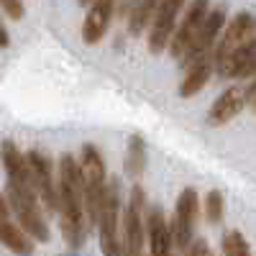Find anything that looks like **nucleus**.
Returning <instances> with one entry per match:
<instances>
[{
    "label": "nucleus",
    "mask_w": 256,
    "mask_h": 256,
    "mask_svg": "<svg viewBox=\"0 0 256 256\" xmlns=\"http://www.w3.org/2000/svg\"><path fill=\"white\" fill-rule=\"evenodd\" d=\"M0 162H3V166H6L8 180H13V182H28L31 180L26 152H20L18 144H13V141L0 144Z\"/></svg>",
    "instance_id": "nucleus-17"
},
{
    "label": "nucleus",
    "mask_w": 256,
    "mask_h": 256,
    "mask_svg": "<svg viewBox=\"0 0 256 256\" xmlns=\"http://www.w3.org/2000/svg\"><path fill=\"white\" fill-rule=\"evenodd\" d=\"M120 187L118 180H108L105 187V198H102V208L98 216V230H100V251L102 256H126L123 254V241L118 236L120 226Z\"/></svg>",
    "instance_id": "nucleus-4"
},
{
    "label": "nucleus",
    "mask_w": 256,
    "mask_h": 256,
    "mask_svg": "<svg viewBox=\"0 0 256 256\" xmlns=\"http://www.w3.org/2000/svg\"><path fill=\"white\" fill-rule=\"evenodd\" d=\"M212 64H216V59H212L210 54H205V56L187 64V74L180 82V98H192V95H198L205 88L210 74H212Z\"/></svg>",
    "instance_id": "nucleus-16"
},
{
    "label": "nucleus",
    "mask_w": 256,
    "mask_h": 256,
    "mask_svg": "<svg viewBox=\"0 0 256 256\" xmlns=\"http://www.w3.org/2000/svg\"><path fill=\"white\" fill-rule=\"evenodd\" d=\"M198 210H200V198H198L195 187H184L177 198V205H174V218L169 223L172 238H174V248H180V251L190 248L192 238H195Z\"/></svg>",
    "instance_id": "nucleus-8"
},
{
    "label": "nucleus",
    "mask_w": 256,
    "mask_h": 256,
    "mask_svg": "<svg viewBox=\"0 0 256 256\" xmlns=\"http://www.w3.org/2000/svg\"><path fill=\"white\" fill-rule=\"evenodd\" d=\"M6 198H8V205H10V212H16V220L18 226L24 228L28 236L38 244H46L52 238V230L46 226V218L41 212V200L36 195V190L28 182H13L8 180L6 184Z\"/></svg>",
    "instance_id": "nucleus-2"
},
{
    "label": "nucleus",
    "mask_w": 256,
    "mask_h": 256,
    "mask_svg": "<svg viewBox=\"0 0 256 256\" xmlns=\"http://www.w3.org/2000/svg\"><path fill=\"white\" fill-rule=\"evenodd\" d=\"M223 26H226V8L223 6L220 8H210L205 20H202V26H200V31H198V36H195V41H192L190 49L184 52V56L180 59L184 67L190 62H195V59L210 54V49L218 41V34L223 31Z\"/></svg>",
    "instance_id": "nucleus-11"
},
{
    "label": "nucleus",
    "mask_w": 256,
    "mask_h": 256,
    "mask_svg": "<svg viewBox=\"0 0 256 256\" xmlns=\"http://www.w3.org/2000/svg\"><path fill=\"white\" fill-rule=\"evenodd\" d=\"M246 105V95L238 90V88H228L216 102H212V108L208 113V123L210 126H226L228 120H233Z\"/></svg>",
    "instance_id": "nucleus-14"
},
{
    "label": "nucleus",
    "mask_w": 256,
    "mask_h": 256,
    "mask_svg": "<svg viewBox=\"0 0 256 256\" xmlns=\"http://www.w3.org/2000/svg\"><path fill=\"white\" fill-rule=\"evenodd\" d=\"M0 6H3V10H6L8 18H13V20H20V18H24V13H26L24 0H0Z\"/></svg>",
    "instance_id": "nucleus-22"
},
{
    "label": "nucleus",
    "mask_w": 256,
    "mask_h": 256,
    "mask_svg": "<svg viewBox=\"0 0 256 256\" xmlns=\"http://www.w3.org/2000/svg\"><path fill=\"white\" fill-rule=\"evenodd\" d=\"M210 10V0H190V6H184V13L180 18V24L172 34V38H169V54H172L174 59H182L184 52L190 49V44L195 41L202 20Z\"/></svg>",
    "instance_id": "nucleus-9"
},
{
    "label": "nucleus",
    "mask_w": 256,
    "mask_h": 256,
    "mask_svg": "<svg viewBox=\"0 0 256 256\" xmlns=\"http://www.w3.org/2000/svg\"><path fill=\"white\" fill-rule=\"evenodd\" d=\"M80 174H82V192H84V216L90 226H98V216L102 208L105 187H108V172L105 159L95 144H84L80 152Z\"/></svg>",
    "instance_id": "nucleus-3"
},
{
    "label": "nucleus",
    "mask_w": 256,
    "mask_h": 256,
    "mask_svg": "<svg viewBox=\"0 0 256 256\" xmlns=\"http://www.w3.org/2000/svg\"><path fill=\"white\" fill-rule=\"evenodd\" d=\"M144 166H146V144L144 136L134 134L131 141H128V154H126V172L128 177L138 180L144 174Z\"/></svg>",
    "instance_id": "nucleus-19"
},
{
    "label": "nucleus",
    "mask_w": 256,
    "mask_h": 256,
    "mask_svg": "<svg viewBox=\"0 0 256 256\" xmlns=\"http://www.w3.org/2000/svg\"><path fill=\"white\" fill-rule=\"evenodd\" d=\"M77 3H80V6H90V0H77Z\"/></svg>",
    "instance_id": "nucleus-27"
},
{
    "label": "nucleus",
    "mask_w": 256,
    "mask_h": 256,
    "mask_svg": "<svg viewBox=\"0 0 256 256\" xmlns=\"http://www.w3.org/2000/svg\"><path fill=\"white\" fill-rule=\"evenodd\" d=\"M123 254L126 256H144L146 244V192L141 184L131 187V195L123 208Z\"/></svg>",
    "instance_id": "nucleus-5"
},
{
    "label": "nucleus",
    "mask_w": 256,
    "mask_h": 256,
    "mask_svg": "<svg viewBox=\"0 0 256 256\" xmlns=\"http://www.w3.org/2000/svg\"><path fill=\"white\" fill-rule=\"evenodd\" d=\"M8 44H10V36L3 26V20H0V49H8Z\"/></svg>",
    "instance_id": "nucleus-24"
},
{
    "label": "nucleus",
    "mask_w": 256,
    "mask_h": 256,
    "mask_svg": "<svg viewBox=\"0 0 256 256\" xmlns=\"http://www.w3.org/2000/svg\"><path fill=\"white\" fill-rule=\"evenodd\" d=\"M116 13V0H90L88 6V16L82 24V41L88 46H95L102 41V36L108 34L110 20Z\"/></svg>",
    "instance_id": "nucleus-13"
},
{
    "label": "nucleus",
    "mask_w": 256,
    "mask_h": 256,
    "mask_svg": "<svg viewBox=\"0 0 256 256\" xmlns=\"http://www.w3.org/2000/svg\"><path fill=\"white\" fill-rule=\"evenodd\" d=\"M146 241L148 256H174V238L159 205H146Z\"/></svg>",
    "instance_id": "nucleus-10"
},
{
    "label": "nucleus",
    "mask_w": 256,
    "mask_h": 256,
    "mask_svg": "<svg viewBox=\"0 0 256 256\" xmlns=\"http://www.w3.org/2000/svg\"><path fill=\"white\" fill-rule=\"evenodd\" d=\"M59 218H62V236L70 248H80L84 244L88 230V216H84V192H82V174L80 159L74 154L59 156Z\"/></svg>",
    "instance_id": "nucleus-1"
},
{
    "label": "nucleus",
    "mask_w": 256,
    "mask_h": 256,
    "mask_svg": "<svg viewBox=\"0 0 256 256\" xmlns=\"http://www.w3.org/2000/svg\"><path fill=\"white\" fill-rule=\"evenodd\" d=\"M0 244L16 256H31L36 241L18 226V220H10V216H0Z\"/></svg>",
    "instance_id": "nucleus-15"
},
{
    "label": "nucleus",
    "mask_w": 256,
    "mask_h": 256,
    "mask_svg": "<svg viewBox=\"0 0 256 256\" xmlns=\"http://www.w3.org/2000/svg\"><path fill=\"white\" fill-rule=\"evenodd\" d=\"M156 6H159V0H134L131 8H128V34L141 36L148 28V24H152Z\"/></svg>",
    "instance_id": "nucleus-18"
},
{
    "label": "nucleus",
    "mask_w": 256,
    "mask_h": 256,
    "mask_svg": "<svg viewBox=\"0 0 256 256\" xmlns=\"http://www.w3.org/2000/svg\"><path fill=\"white\" fill-rule=\"evenodd\" d=\"M184 6H187V0H159L154 18L148 24V38H146L152 54H162L169 46V38H172L180 24V16L184 13Z\"/></svg>",
    "instance_id": "nucleus-7"
},
{
    "label": "nucleus",
    "mask_w": 256,
    "mask_h": 256,
    "mask_svg": "<svg viewBox=\"0 0 256 256\" xmlns=\"http://www.w3.org/2000/svg\"><path fill=\"white\" fill-rule=\"evenodd\" d=\"M223 254L226 256H251L246 238L241 236L238 230H230L223 236Z\"/></svg>",
    "instance_id": "nucleus-21"
},
{
    "label": "nucleus",
    "mask_w": 256,
    "mask_h": 256,
    "mask_svg": "<svg viewBox=\"0 0 256 256\" xmlns=\"http://www.w3.org/2000/svg\"><path fill=\"white\" fill-rule=\"evenodd\" d=\"M184 254H187V256H212V254H210L208 241H202V238H200V241H192V244H190V248H187Z\"/></svg>",
    "instance_id": "nucleus-23"
},
{
    "label": "nucleus",
    "mask_w": 256,
    "mask_h": 256,
    "mask_svg": "<svg viewBox=\"0 0 256 256\" xmlns=\"http://www.w3.org/2000/svg\"><path fill=\"white\" fill-rule=\"evenodd\" d=\"M251 36H256V18L251 13H236L233 20H228V26H226V31H223V36L218 41V46H216V52H212L216 64L223 62L230 52H236Z\"/></svg>",
    "instance_id": "nucleus-12"
},
{
    "label": "nucleus",
    "mask_w": 256,
    "mask_h": 256,
    "mask_svg": "<svg viewBox=\"0 0 256 256\" xmlns=\"http://www.w3.org/2000/svg\"><path fill=\"white\" fill-rule=\"evenodd\" d=\"M248 100H251V105L256 108V82L251 84V90H248Z\"/></svg>",
    "instance_id": "nucleus-26"
},
{
    "label": "nucleus",
    "mask_w": 256,
    "mask_h": 256,
    "mask_svg": "<svg viewBox=\"0 0 256 256\" xmlns=\"http://www.w3.org/2000/svg\"><path fill=\"white\" fill-rule=\"evenodd\" d=\"M0 216H10V205H8L6 192H0Z\"/></svg>",
    "instance_id": "nucleus-25"
},
{
    "label": "nucleus",
    "mask_w": 256,
    "mask_h": 256,
    "mask_svg": "<svg viewBox=\"0 0 256 256\" xmlns=\"http://www.w3.org/2000/svg\"><path fill=\"white\" fill-rule=\"evenodd\" d=\"M26 159H28L31 184L41 200V208L46 212H59V180L54 174V162L41 148H28Z\"/></svg>",
    "instance_id": "nucleus-6"
},
{
    "label": "nucleus",
    "mask_w": 256,
    "mask_h": 256,
    "mask_svg": "<svg viewBox=\"0 0 256 256\" xmlns=\"http://www.w3.org/2000/svg\"><path fill=\"white\" fill-rule=\"evenodd\" d=\"M205 218H208L210 226L223 220V195H220V190H210L205 195Z\"/></svg>",
    "instance_id": "nucleus-20"
}]
</instances>
